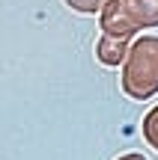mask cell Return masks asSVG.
<instances>
[{
  "label": "cell",
  "instance_id": "cell-1",
  "mask_svg": "<svg viewBox=\"0 0 158 160\" xmlns=\"http://www.w3.org/2000/svg\"><path fill=\"white\" fill-rule=\"evenodd\" d=\"M123 89L134 101H146V98L158 95V36H143L128 51Z\"/></svg>",
  "mask_w": 158,
  "mask_h": 160
},
{
  "label": "cell",
  "instance_id": "cell-2",
  "mask_svg": "<svg viewBox=\"0 0 158 160\" xmlns=\"http://www.w3.org/2000/svg\"><path fill=\"white\" fill-rule=\"evenodd\" d=\"M105 36L128 39L143 27H158V0H111L101 15Z\"/></svg>",
  "mask_w": 158,
  "mask_h": 160
},
{
  "label": "cell",
  "instance_id": "cell-3",
  "mask_svg": "<svg viewBox=\"0 0 158 160\" xmlns=\"http://www.w3.org/2000/svg\"><path fill=\"white\" fill-rule=\"evenodd\" d=\"M99 59L105 65H119V59L125 57V39H113V36H101L99 42Z\"/></svg>",
  "mask_w": 158,
  "mask_h": 160
},
{
  "label": "cell",
  "instance_id": "cell-4",
  "mask_svg": "<svg viewBox=\"0 0 158 160\" xmlns=\"http://www.w3.org/2000/svg\"><path fill=\"white\" fill-rule=\"evenodd\" d=\"M143 137H146V142L158 151V107H152L146 113V119H143Z\"/></svg>",
  "mask_w": 158,
  "mask_h": 160
},
{
  "label": "cell",
  "instance_id": "cell-5",
  "mask_svg": "<svg viewBox=\"0 0 158 160\" xmlns=\"http://www.w3.org/2000/svg\"><path fill=\"white\" fill-rule=\"evenodd\" d=\"M66 3L72 6L75 12H84V15H93V12H99L101 6L107 3V0H66Z\"/></svg>",
  "mask_w": 158,
  "mask_h": 160
},
{
  "label": "cell",
  "instance_id": "cell-6",
  "mask_svg": "<svg viewBox=\"0 0 158 160\" xmlns=\"http://www.w3.org/2000/svg\"><path fill=\"white\" fill-rule=\"evenodd\" d=\"M117 160H146L143 154H123V157H117Z\"/></svg>",
  "mask_w": 158,
  "mask_h": 160
}]
</instances>
